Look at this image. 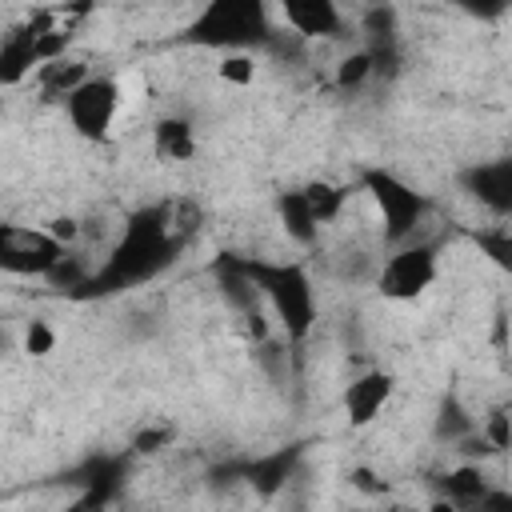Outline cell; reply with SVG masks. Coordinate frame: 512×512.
Wrapping results in <instances>:
<instances>
[{
    "instance_id": "obj_10",
    "label": "cell",
    "mask_w": 512,
    "mask_h": 512,
    "mask_svg": "<svg viewBox=\"0 0 512 512\" xmlns=\"http://www.w3.org/2000/svg\"><path fill=\"white\" fill-rule=\"evenodd\" d=\"M280 16L304 40H328V36H340V28H344V12L332 0H288L280 8Z\"/></svg>"
},
{
    "instance_id": "obj_25",
    "label": "cell",
    "mask_w": 512,
    "mask_h": 512,
    "mask_svg": "<svg viewBox=\"0 0 512 512\" xmlns=\"http://www.w3.org/2000/svg\"><path fill=\"white\" fill-rule=\"evenodd\" d=\"M64 512H108V508H104V500H96V496H88V492H84V496H80V500H72Z\"/></svg>"
},
{
    "instance_id": "obj_22",
    "label": "cell",
    "mask_w": 512,
    "mask_h": 512,
    "mask_svg": "<svg viewBox=\"0 0 512 512\" xmlns=\"http://www.w3.org/2000/svg\"><path fill=\"white\" fill-rule=\"evenodd\" d=\"M468 512H512V488H496L492 484Z\"/></svg>"
},
{
    "instance_id": "obj_12",
    "label": "cell",
    "mask_w": 512,
    "mask_h": 512,
    "mask_svg": "<svg viewBox=\"0 0 512 512\" xmlns=\"http://www.w3.org/2000/svg\"><path fill=\"white\" fill-rule=\"evenodd\" d=\"M276 220H280L284 236L292 244H300V248H312L320 240V224H316V216H312V208H308L300 188H288V192L276 196Z\"/></svg>"
},
{
    "instance_id": "obj_14",
    "label": "cell",
    "mask_w": 512,
    "mask_h": 512,
    "mask_svg": "<svg viewBox=\"0 0 512 512\" xmlns=\"http://www.w3.org/2000/svg\"><path fill=\"white\" fill-rule=\"evenodd\" d=\"M472 244L480 248V256L488 264H496L500 272H512V220H496L472 232Z\"/></svg>"
},
{
    "instance_id": "obj_20",
    "label": "cell",
    "mask_w": 512,
    "mask_h": 512,
    "mask_svg": "<svg viewBox=\"0 0 512 512\" xmlns=\"http://www.w3.org/2000/svg\"><path fill=\"white\" fill-rule=\"evenodd\" d=\"M24 352L36 356V360L40 356H52L56 352V328L48 320H40V316L28 320V328H24Z\"/></svg>"
},
{
    "instance_id": "obj_4",
    "label": "cell",
    "mask_w": 512,
    "mask_h": 512,
    "mask_svg": "<svg viewBox=\"0 0 512 512\" xmlns=\"http://www.w3.org/2000/svg\"><path fill=\"white\" fill-rule=\"evenodd\" d=\"M364 192L372 196V204L380 212L384 244H392V248L408 244L416 236V228L424 224V216H428L424 192H416L408 180H400L388 168H364Z\"/></svg>"
},
{
    "instance_id": "obj_9",
    "label": "cell",
    "mask_w": 512,
    "mask_h": 512,
    "mask_svg": "<svg viewBox=\"0 0 512 512\" xmlns=\"http://www.w3.org/2000/svg\"><path fill=\"white\" fill-rule=\"evenodd\" d=\"M464 188L496 216L512 220V156L488 160V164H472L464 172Z\"/></svg>"
},
{
    "instance_id": "obj_3",
    "label": "cell",
    "mask_w": 512,
    "mask_h": 512,
    "mask_svg": "<svg viewBox=\"0 0 512 512\" xmlns=\"http://www.w3.org/2000/svg\"><path fill=\"white\" fill-rule=\"evenodd\" d=\"M264 36H268V8L256 0H212L188 24L192 44L224 48V52H244Z\"/></svg>"
},
{
    "instance_id": "obj_13",
    "label": "cell",
    "mask_w": 512,
    "mask_h": 512,
    "mask_svg": "<svg viewBox=\"0 0 512 512\" xmlns=\"http://www.w3.org/2000/svg\"><path fill=\"white\" fill-rule=\"evenodd\" d=\"M488 488H492V484H488V476H484L476 464H460V468L444 472V480H440V500H448V504H456L460 512H468Z\"/></svg>"
},
{
    "instance_id": "obj_15",
    "label": "cell",
    "mask_w": 512,
    "mask_h": 512,
    "mask_svg": "<svg viewBox=\"0 0 512 512\" xmlns=\"http://www.w3.org/2000/svg\"><path fill=\"white\" fill-rule=\"evenodd\" d=\"M300 192H304V200H308V208H312V216H316V224H320V228L344 216L348 192H344L340 184H332V180H308Z\"/></svg>"
},
{
    "instance_id": "obj_2",
    "label": "cell",
    "mask_w": 512,
    "mask_h": 512,
    "mask_svg": "<svg viewBox=\"0 0 512 512\" xmlns=\"http://www.w3.org/2000/svg\"><path fill=\"white\" fill-rule=\"evenodd\" d=\"M236 268L268 300V308L284 324V336L292 344L308 340L320 308H316V288H312V276L304 272V264H296V260H240Z\"/></svg>"
},
{
    "instance_id": "obj_1",
    "label": "cell",
    "mask_w": 512,
    "mask_h": 512,
    "mask_svg": "<svg viewBox=\"0 0 512 512\" xmlns=\"http://www.w3.org/2000/svg\"><path fill=\"white\" fill-rule=\"evenodd\" d=\"M176 244L180 240L172 232L168 208L152 204V208L132 212L120 244L112 248V256L104 260V268L92 276V288L96 292H116V288H128V284H140V280L156 276L168 264V256L176 252Z\"/></svg>"
},
{
    "instance_id": "obj_18",
    "label": "cell",
    "mask_w": 512,
    "mask_h": 512,
    "mask_svg": "<svg viewBox=\"0 0 512 512\" xmlns=\"http://www.w3.org/2000/svg\"><path fill=\"white\" fill-rule=\"evenodd\" d=\"M216 76L232 88H248L256 80V56L252 52H224L216 64Z\"/></svg>"
},
{
    "instance_id": "obj_11",
    "label": "cell",
    "mask_w": 512,
    "mask_h": 512,
    "mask_svg": "<svg viewBox=\"0 0 512 512\" xmlns=\"http://www.w3.org/2000/svg\"><path fill=\"white\" fill-rule=\"evenodd\" d=\"M196 148H200V140H196L192 120H184V116H160V120L152 124V152H156L160 160L184 164V160L196 156Z\"/></svg>"
},
{
    "instance_id": "obj_7",
    "label": "cell",
    "mask_w": 512,
    "mask_h": 512,
    "mask_svg": "<svg viewBox=\"0 0 512 512\" xmlns=\"http://www.w3.org/2000/svg\"><path fill=\"white\" fill-rule=\"evenodd\" d=\"M68 260V248L48 228H24L4 224L0 228V264L16 276H56V268Z\"/></svg>"
},
{
    "instance_id": "obj_6",
    "label": "cell",
    "mask_w": 512,
    "mask_h": 512,
    "mask_svg": "<svg viewBox=\"0 0 512 512\" xmlns=\"http://www.w3.org/2000/svg\"><path fill=\"white\" fill-rule=\"evenodd\" d=\"M64 116L80 140H92V144L108 140L120 116V84L112 76H88L64 96Z\"/></svg>"
},
{
    "instance_id": "obj_24",
    "label": "cell",
    "mask_w": 512,
    "mask_h": 512,
    "mask_svg": "<svg viewBox=\"0 0 512 512\" xmlns=\"http://www.w3.org/2000/svg\"><path fill=\"white\" fill-rule=\"evenodd\" d=\"M352 484H356L360 492H372V496L388 488V484H384V480H380L376 472H368V468H352Z\"/></svg>"
},
{
    "instance_id": "obj_19",
    "label": "cell",
    "mask_w": 512,
    "mask_h": 512,
    "mask_svg": "<svg viewBox=\"0 0 512 512\" xmlns=\"http://www.w3.org/2000/svg\"><path fill=\"white\" fill-rule=\"evenodd\" d=\"M172 440H176V428H172V424H144V428L132 432V452H136V456H156V452H164Z\"/></svg>"
},
{
    "instance_id": "obj_16",
    "label": "cell",
    "mask_w": 512,
    "mask_h": 512,
    "mask_svg": "<svg viewBox=\"0 0 512 512\" xmlns=\"http://www.w3.org/2000/svg\"><path fill=\"white\" fill-rule=\"evenodd\" d=\"M292 472V452H276V456H264L248 468V484L260 492V496H272Z\"/></svg>"
},
{
    "instance_id": "obj_5",
    "label": "cell",
    "mask_w": 512,
    "mask_h": 512,
    "mask_svg": "<svg viewBox=\"0 0 512 512\" xmlns=\"http://www.w3.org/2000/svg\"><path fill=\"white\" fill-rule=\"evenodd\" d=\"M440 276V256H436V244H400L384 256V264L376 268V292L392 304H412L420 300Z\"/></svg>"
},
{
    "instance_id": "obj_8",
    "label": "cell",
    "mask_w": 512,
    "mask_h": 512,
    "mask_svg": "<svg viewBox=\"0 0 512 512\" xmlns=\"http://www.w3.org/2000/svg\"><path fill=\"white\" fill-rule=\"evenodd\" d=\"M392 392H396V380L384 368H364L360 376H352L344 384V416H348V424L352 428H368L388 408Z\"/></svg>"
},
{
    "instance_id": "obj_26",
    "label": "cell",
    "mask_w": 512,
    "mask_h": 512,
    "mask_svg": "<svg viewBox=\"0 0 512 512\" xmlns=\"http://www.w3.org/2000/svg\"><path fill=\"white\" fill-rule=\"evenodd\" d=\"M428 512H460V508H456V504H448V500H436Z\"/></svg>"
},
{
    "instance_id": "obj_17",
    "label": "cell",
    "mask_w": 512,
    "mask_h": 512,
    "mask_svg": "<svg viewBox=\"0 0 512 512\" xmlns=\"http://www.w3.org/2000/svg\"><path fill=\"white\" fill-rule=\"evenodd\" d=\"M376 72V60H372V52L368 48H360V52H348V56H340V64H336V88L340 92H356V88H364L368 84V76Z\"/></svg>"
},
{
    "instance_id": "obj_21",
    "label": "cell",
    "mask_w": 512,
    "mask_h": 512,
    "mask_svg": "<svg viewBox=\"0 0 512 512\" xmlns=\"http://www.w3.org/2000/svg\"><path fill=\"white\" fill-rule=\"evenodd\" d=\"M480 436H484V444H488L492 452H508V448H512V416H508L504 408L488 412V420H484Z\"/></svg>"
},
{
    "instance_id": "obj_23",
    "label": "cell",
    "mask_w": 512,
    "mask_h": 512,
    "mask_svg": "<svg viewBox=\"0 0 512 512\" xmlns=\"http://www.w3.org/2000/svg\"><path fill=\"white\" fill-rule=\"evenodd\" d=\"M48 232H52L64 248H72V244L80 240V220H76V216H56V220H48Z\"/></svg>"
}]
</instances>
